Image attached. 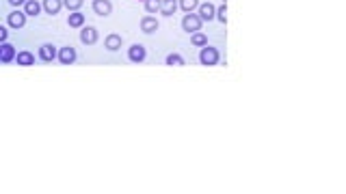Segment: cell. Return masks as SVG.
Masks as SVG:
<instances>
[{"label":"cell","instance_id":"obj_2","mask_svg":"<svg viewBox=\"0 0 346 194\" xmlns=\"http://www.w3.org/2000/svg\"><path fill=\"white\" fill-rule=\"evenodd\" d=\"M202 17H199L197 13H186L184 17H182V29H184L188 35H193L197 31H202Z\"/></svg>","mask_w":346,"mask_h":194},{"label":"cell","instance_id":"obj_16","mask_svg":"<svg viewBox=\"0 0 346 194\" xmlns=\"http://www.w3.org/2000/svg\"><path fill=\"white\" fill-rule=\"evenodd\" d=\"M24 13H26V17H37L41 13L39 0H26L24 3Z\"/></svg>","mask_w":346,"mask_h":194},{"label":"cell","instance_id":"obj_23","mask_svg":"<svg viewBox=\"0 0 346 194\" xmlns=\"http://www.w3.org/2000/svg\"><path fill=\"white\" fill-rule=\"evenodd\" d=\"M214 20H218L221 24H225V22H227V7H225V3L216 9V15H214Z\"/></svg>","mask_w":346,"mask_h":194},{"label":"cell","instance_id":"obj_13","mask_svg":"<svg viewBox=\"0 0 346 194\" xmlns=\"http://www.w3.org/2000/svg\"><path fill=\"white\" fill-rule=\"evenodd\" d=\"M41 9L48 15H59L61 13V9H63V0H43V5Z\"/></svg>","mask_w":346,"mask_h":194},{"label":"cell","instance_id":"obj_9","mask_svg":"<svg viewBox=\"0 0 346 194\" xmlns=\"http://www.w3.org/2000/svg\"><path fill=\"white\" fill-rule=\"evenodd\" d=\"M121 45H123V37L121 35H117V33H111L104 39V48L108 52H119L121 50Z\"/></svg>","mask_w":346,"mask_h":194},{"label":"cell","instance_id":"obj_20","mask_svg":"<svg viewBox=\"0 0 346 194\" xmlns=\"http://www.w3.org/2000/svg\"><path fill=\"white\" fill-rule=\"evenodd\" d=\"M167 65H169V67H184V59H182V54L171 52L169 57H167Z\"/></svg>","mask_w":346,"mask_h":194},{"label":"cell","instance_id":"obj_6","mask_svg":"<svg viewBox=\"0 0 346 194\" xmlns=\"http://www.w3.org/2000/svg\"><path fill=\"white\" fill-rule=\"evenodd\" d=\"M93 13L100 15V17H108L113 13V3L111 0H93Z\"/></svg>","mask_w":346,"mask_h":194},{"label":"cell","instance_id":"obj_12","mask_svg":"<svg viewBox=\"0 0 346 194\" xmlns=\"http://www.w3.org/2000/svg\"><path fill=\"white\" fill-rule=\"evenodd\" d=\"M0 63H13L15 61V54H17V50L13 48L11 43H3L0 45Z\"/></svg>","mask_w":346,"mask_h":194},{"label":"cell","instance_id":"obj_15","mask_svg":"<svg viewBox=\"0 0 346 194\" xmlns=\"http://www.w3.org/2000/svg\"><path fill=\"white\" fill-rule=\"evenodd\" d=\"M158 20H156V17H143V20H141V31L145 33V35H154V33H156L158 31Z\"/></svg>","mask_w":346,"mask_h":194},{"label":"cell","instance_id":"obj_26","mask_svg":"<svg viewBox=\"0 0 346 194\" xmlns=\"http://www.w3.org/2000/svg\"><path fill=\"white\" fill-rule=\"evenodd\" d=\"M0 52H3V50H0Z\"/></svg>","mask_w":346,"mask_h":194},{"label":"cell","instance_id":"obj_5","mask_svg":"<svg viewBox=\"0 0 346 194\" xmlns=\"http://www.w3.org/2000/svg\"><path fill=\"white\" fill-rule=\"evenodd\" d=\"M37 54H39V59H41L43 63H52L54 59H57L59 48H57V45H52V43H41L39 50H37Z\"/></svg>","mask_w":346,"mask_h":194},{"label":"cell","instance_id":"obj_8","mask_svg":"<svg viewBox=\"0 0 346 194\" xmlns=\"http://www.w3.org/2000/svg\"><path fill=\"white\" fill-rule=\"evenodd\" d=\"M7 24L11 26V29H24V26H26V13L17 11V9H15V11H11V13L7 15Z\"/></svg>","mask_w":346,"mask_h":194},{"label":"cell","instance_id":"obj_4","mask_svg":"<svg viewBox=\"0 0 346 194\" xmlns=\"http://www.w3.org/2000/svg\"><path fill=\"white\" fill-rule=\"evenodd\" d=\"M57 59H59L61 65H74L76 59H78V52H76V48H71V45H65V48L59 50Z\"/></svg>","mask_w":346,"mask_h":194},{"label":"cell","instance_id":"obj_17","mask_svg":"<svg viewBox=\"0 0 346 194\" xmlns=\"http://www.w3.org/2000/svg\"><path fill=\"white\" fill-rule=\"evenodd\" d=\"M178 11V0H160V13L165 17H171Z\"/></svg>","mask_w":346,"mask_h":194},{"label":"cell","instance_id":"obj_7","mask_svg":"<svg viewBox=\"0 0 346 194\" xmlns=\"http://www.w3.org/2000/svg\"><path fill=\"white\" fill-rule=\"evenodd\" d=\"M128 59H130L132 63H143L145 59H147V50H145V45L132 43L130 50H128Z\"/></svg>","mask_w":346,"mask_h":194},{"label":"cell","instance_id":"obj_10","mask_svg":"<svg viewBox=\"0 0 346 194\" xmlns=\"http://www.w3.org/2000/svg\"><path fill=\"white\" fill-rule=\"evenodd\" d=\"M199 17H202V22H212L214 20V15H216V7L212 3H204V5H199Z\"/></svg>","mask_w":346,"mask_h":194},{"label":"cell","instance_id":"obj_1","mask_svg":"<svg viewBox=\"0 0 346 194\" xmlns=\"http://www.w3.org/2000/svg\"><path fill=\"white\" fill-rule=\"evenodd\" d=\"M221 61V52L214 45H204L202 52H199V63L204 65V67H214Z\"/></svg>","mask_w":346,"mask_h":194},{"label":"cell","instance_id":"obj_22","mask_svg":"<svg viewBox=\"0 0 346 194\" xmlns=\"http://www.w3.org/2000/svg\"><path fill=\"white\" fill-rule=\"evenodd\" d=\"M83 3H85V0H63V7H67L69 11H80Z\"/></svg>","mask_w":346,"mask_h":194},{"label":"cell","instance_id":"obj_21","mask_svg":"<svg viewBox=\"0 0 346 194\" xmlns=\"http://www.w3.org/2000/svg\"><path fill=\"white\" fill-rule=\"evenodd\" d=\"M143 7L147 13H158L160 11V0H143Z\"/></svg>","mask_w":346,"mask_h":194},{"label":"cell","instance_id":"obj_19","mask_svg":"<svg viewBox=\"0 0 346 194\" xmlns=\"http://www.w3.org/2000/svg\"><path fill=\"white\" fill-rule=\"evenodd\" d=\"M178 7H180L184 13H193L195 9L199 7V0H180V3H178Z\"/></svg>","mask_w":346,"mask_h":194},{"label":"cell","instance_id":"obj_3","mask_svg":"<svg viewBox=\"0 0 346 194\" xmlns=\"http://www.w3.org/2000/svg\"><path fill=\"white\" fill-rule=\"evenodd\" d=\"M80 41L85 45H95L100 41V33L95 26H83V29H80Z\"/></svg>","mask_w":346,"mask_h":194},{"label":"cell","instance_id":"obj_25","mask_svg":"<svg viewBox=\"0 0 346 194\" xmlns=\"http://www.w3.org/2000/svg\"><path fill=\"white\" fill-rule=\"evenodd\" d=\"M7 3L11 5V7H24V3H26V0H7Z\"/></svg>","mask_w":346,"mask_h":194},{"label":"cell","instance_id":"obj_24","mask_svg":"<svg viewBox=\"0 0 346 194\" xmlns=\"http://www.w3.org/2000/svg\"><path fill=\"white\" fill-rule=\"evenodd\" d=\"M7 37H9L7 26H0V45H3V43H7Z\"/></svg>","mask_w":346,"mask_h":194},{"label":"cell","instance_id":"obj_11","mask_svg":"<svg viewBox=\"0 0 346 194\" xmlns=\"http://www.w3.org/2000/svg\"><path fill=\"white\" fill-rule=\"evenodd\" d=\"M15 63L20 65V67H31V65H35L33 52L31 50H20V52L15 54Z\"/></svg>","mask_w":346,"mask_h":194},{"label":"cell","instance_id":"obj_14","mask_svg":"<svg viewBox=\"0 0 346 194\" xmlns=\"http://www.w3.org/2000/svg\"><path fill=\"white\" fill-rule=\"evenodd\" d=\"M85 15L83 13H80V11H69V17H67V26H69V29H83V26H85Z\"/></svg>","mask_w":346,"mask_h":194},{"label":"cell","instance_id":"obj_18","mask_svg":"<svg viewBox=\"0 0 346 194\" xmlns=\"http://www.w3.org/2000/svg\"><path fill=\"white\" fill-rule=\"evenodd\" d=\"M190 43L197 45V48H204V45H208V35H204L202 31H197L190 35Z\"/></svg>","mask_w":346,"mask_h":194}]
</instances>
